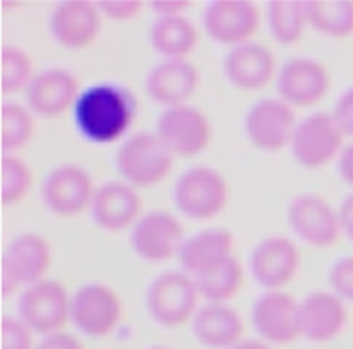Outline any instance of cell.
Returning a JSON list of instances; mask_svg holds the SVG:
<instances>
[{
    "mask_svg": "<svg viewBox=\"0 0 353 349\" xmlns=\"http://www.w3.org/2000/svg\"><path fill=\"white\" fill-rule=\"evenodd\" d=\"M138 102L131 90L119 83L102 81L90 86L73 106L79 132L94 143H112L134 124Z\"/></svg>",
    "mask_w": 353,
    "mask_h": 349,
    "instance_id": "6da1fadb",
    "label": "cell"
},
{
    "mask_svg": "<svg viewBox=\"0 0 353 349\" xmlns=\"http://www.w3.org/2000/svg\"><path fill=\"white\" fill-rule=\"evenodd\" d=\"M200 292L196 280L183 270H167L156 276L146 291L150 317L165 328H176L196 315Z\"/></svg>",
    "mask_w": 353,
    "mask_h": 349,
    "instance_id": "7a4b0ae2",
    "label": "cell"
},
{
    "mask_svg": "<svg viewBox=\"0 0 353 349\" xmlns=\"http://www.w3.org/2000/svg\"><path fill=\"white\" fill-rule=\"evenodd\" d=\"M123 179L134 188H152L171 172L174 154L157 134L139 132L124 141L116 156Z\"/></svg>",
    "mask_w": 353,
    "mask_h": 349,
    "instance_id": "3957f363",
    "label": "cell"
},
{
    "mask_svg": "<svg viewBox=\"0 0 353 349\" xmlns=\"http://www.w3.org/2000/svg\"><path fill=\"white\" fill-rule=\"evenodd\" d=\"M72 295L65 286L43 279L28 287L18 299V317L34 332L48 335L62 331L70 321Z\"/></svg>",
    "mask_w": 353,
    "mask_h": 349,
    "instance_id": "277c9868",
    "label": "cell"
},
{
    "mask_svg": "<svg viewBox=\"0 0 353 349\" xmlns=\"http://www.w3.org/2000/svg\"><path fill=\"white\" fill-rule=\"evenodd\" d=\"M229 199V185L223 175L211 167L186 170L174 186L178 210L190 219L207 221L218 215Z\"/></svg>",
    "mask_w": 353,
    "mask_h": 349,
    "instance_id": "5b68a950",
    "label": "cell"
},
{
    "mask_svg": "<svg viewBox=\"0 0 353 349\" xmlns=\"http://www.w3.org/2000/svg\"><path fill=\"white\" fill-rule=\"evenodd\" d=\"M121 316L119 294L103 283L83 284L72 295L70 321L85 337H108L117 328Z\"/></svg>",
    "mask_w": 353,
    "mask_h": 349,
    "instance_id": "8992f818",
    "label": "cell"
},
{
    "mask_svg": "<svg viewBox=\"0 0 353 349\" xmlns=\"http://www.w3.org/2000/svg\"><path fill=\"white\" fill-rule=\"evenodd\" d=\"M52 255L48 241L36 233L17 236L6 248L1 259V291L7 297L21 286L46 279Z\"/></svg>",
    "mask_w": 353,
    "mask_h": 349,
    "instance_id": "52a82bcc",
    "label": "cell"
},
{
    "mask_svg": "<svg viewBox=\"0 0 353 349\" xmlns=\"http://www.w3.org/2000/svg\"><path fill=\"white\" fill-rule=\"evenodd\" d=\"M343 137L332 114L312 113L295 127L290 143L292 157L307 170L323 167L341 152Z\"/></svg>",
    "mask_w": 353,
    "mask_h": 349,
    "instance_id": "ba28073f",
    "label": "cell"
},
{
    "mask_svg": "<svg viewBox=\"0 0 353 349\" xmlns=\"http://www.w3.org/2000/svg\"><path fill=\"white\" fill-rule=\"evenodd\" d=\"M251 323L268 343H292L301 338L299 302L283 290H266L252 303Z\"/></svg>",
    "mask_w": 353,
    "mask_h": 349,
    "instance_id": "9c48e42d",
    "label": "cell"
},
{
    "mask_svg": "<svg viewBox=\"0 0 353 349\" xmlns=\"http://www.w3.org/2000/svg\"><path fill=\"white\" fill-rule=\"evenodd\" d=\"M97 188L91 175L76 164L54 168L43 182L41 199L55 215L70 218L91 207Z\"/></svg>",
    "mask_w": 353,
    "mask_h": 349,
    "instance_id": "30bf717a",
    "label": "cell"
},
{
    "mask_svg": "<svg viewBox=\"0 0 353 349\" xmlns=\"http://www.w3.org/2000/svg\"><path fill=\"white\" fill-rule=\"evenodd\" d=\"M296 124L292 106L274 98L258 101L245 116L250 142L266 153H276L290 146Z\"/></svg>",
    "mask_w": 353,
    "mask_h": 349,
    "instance_id": "8fae6325",
    "label": "cell"
},
{
    "mask_svg": "<svg viewBox=\"0 0 353 349\" xmlns=\"http://www.w3.org/2000/svg\"><path fill=\"white\" fill-rule=\"evenodd\" d=\"M156 134L174 156H196L211 141V124L201 110L181 105L160 114Z\"/></svg>",
    "mask_w": 353,
    "mask_h": 349,
    "instance_id": "7c38bea8",
    "label": "cell"
},
{
    "mask_svg": "<svg viewBox=\"0 0 353 349\" xmlns=\"http://www.w3.org/2000/svg\"><path fill=\"white\" fill-rule=\"evenodd\" d=\"M287 219L292 232L314 248L331 247L342 232L338 211L310 193L299 195L290 203Z\"/></svg>",
    "mask_w": 353,
    "mask_h": 349,
    "instance_id": "4fadbf2b",
    "label": "cell"
},
{
    "mask_svg": "<svg viewBox=\"0 0 353 349\" xmlns=\"http://www.w3.org/2000/svg\"><path fill=\"white\" fill-rule=\"evenodd\" d=\"M183 241L182 225L165 211L142 215L131 232L132 250L139 258L152 263L164 262L178 255Z\"/></svg>",
    "mask_w": 353,
    "mask_h": 349,
    "instance_id": "5bb4252c",
    "label": "cell"
},
{
    "mask_svg": "<svg viewBox=\"0 0 353 349\" xmlns=\"http://www.w3.org/2000/svg\"><path fill=\"white\" fill-rule=\"evenodd\" d=\"M347 321L346 302L331 290L312 291L299 302L301 337L313 343H324L338 338Z\"/></svg>",
    "mask_w": 353,
    "mask_h": 349,
    "instance_id": "9a60e30c",
    "label": "cell"
},
{
    "mask_svg": "<svg viewBox=\"0 0 353 349\" xmlns=\"http://www.w3.org/2000/svg\"><path fill=\"white\" fill-rule=\"evenodd\" d=\"M259 11L248 0H216L204 11V29L219 44L240 46L255 36Z\"/></svg>",
    "mask_w": 353,
    "mask_h": 349,
    "instance_id": "2e32d148",
    "label": "cell"
},
{
    "mask_svg": "<svg viewBox=\"0 0 353 349\" xmlns=\"http://www.w3.org/2000/svg\"><path fill=\"white\" fill-rule=\"evenodd\" d=\"M301 255L295 243L284 236L259 241L251 252L250 268L255 281L265 290H281L299 269Z\"/></svg>",
    "mask_w": 353,
    "mask_h": 349,
    "instance_id": "e0dca14e",
    "label": "cell"
},
{
    "mask_svg": "<svg viewBox=\"0 0 353 349\" xmlns=\"http://www.w3.org/2000/svg\"><path fill=\"white\" fill-rule=\"evenodd\" d=\"M327 69L316 59L296 57L279 70L276 88L280 99L290 106L307 108L317 103L328 91Z\"/></svg>",
    "mask_w": 353,
    "mask_h": 349,
    "instance_id": "ac0fdd59",
    "label": "cell"
},
{
    "mask_svg": "<svg viewBox=\"0 0 353 349\" xmlns=\"http://www.w3.org/2000/svg\"><path fill=\"white\" fill-rule=\"evenodd\" d=\"M51 34L63 48L79 51L90 47L101 30L98 6L85 0L59 3L50 19Z\"/></svg>",
    "mask_w": 353,
    "mask_h": 349,
    "instance_id": "d6986e66",
    "label": "cell"
},
{
    "mask_svg": "<svg viewBox=\"0 0 353 349\" xmlns=\"http://www.w3.org/2000/svg\"><path fill=\"white\" fill-rule=\"evenodd\" d=\"M79 94V81L72 72L50 68L33 77L26 88V102L32 113L54 119L74 106Z\"/></svg>",
    "mask_w": 353,
    "mask_h": 349,
    "instance_id": "ffe728a7",
    "label": "cell"
},
{
    "mask_svg": "<svg viewBox=\"0 0 353 349\" xmlns=\"http://www.w3.org/2000/svg\"><path fill=\"white\" fill-rule=\"evenodd\" d=\"M90 208L98 228L121 232L132 228L141 218L142 199L127 182L109 181L97 188Z\"/></svg>",
    "mask_w": 353,
    "mask_h": 349,
    "instance_id": "44dd1931",
    "label": "cell"
},
{
    "mask_svg": "<svg viewBox=\"0 0 353 349\" xmlns=\"http://www.w3.org/2000/svg\"><path fill=\"white\" fill-rule=\"evenodd\" d=\"M196 66L186 59H165L157 63L146 77L148 95L165 109L188 105L199 87Z\"/></svg>",
    "mask_w": 353,
    "mask_h": 349,
    "instance_id": "7402d4cb",
    "label": "cell"
},
{
    "mask_svg": "<svg viewBox=\"0 0 353 349\" xmlns=\"http://www.w3.org/2000/svg\"><path fill=\"white\" fill-rule=\"evenodd\" d=\"M223 72L236 88L259 90L268 86L274 74V57L265 46L248 41L233 47L226 54Z\"/></svg>",
    "mask_w": 353,
    "mask_h": 349,
    "instance_id": "603a6c76",
    "label": "cell"
},
{
    "mask_svg": "<svg viewBox=\"0 0 353 349\" xmlns=\"http://www.w3.org/2000/svg\"><path fill=\"white\" fill-rule=\"evenodd\" d=\"M194 338L208 349H228L244 338V321L240 313L228 303H212L199 308L192 319Z\"/></svg>",
    "mask_w": 353,
    "mask_h": 349,
    "instance_id": "cb8c5ba5",
    "label": "cell"
},
{
    "mask_svg": "<svg viewBox=\"0 0 353 349\" xmlns=\"http://www.w3.org/2000/svg\"><path fill=\"white\" fill-rule=\"evenodd\" d=\"M233 255V236L226 229L201 230L185 239L178 258L182 270L193 279L212 270Z\"/></svg>",
    "mask_w": 353,
    "mask_h": 349,
    "instance_id": "d4e9b609",
    "label": "cell"
},
{
    "mask_svg": "<svg viewBox=\"0 0 353 349\" xmlns=\"http://www.w3.org/2000/svg\"><path fill=\"white\" fill-rule=\"evenodd\" d=\"M153 50L165 59H185L197 46L196 26L183 15L157 18L149 32Z\"/></svg>",
    "mask_w": 353,
    "mask_h": 349,
    "instance_id": "484cf974",
    "label": "cell"
},
{
    "mask_svg": "<svg viewBox=\"0 0 353 349\" xmlns=\"http://www.w3.org/2000/svg\"><path fill=\"white\" fill-rule=\"evenodd\" d=\"M307 23L319 33L343 39L353 34V1L310 0L306 1Z\"/></svg>",
    "mask_w": 353,
    "mask_h": 349,
    "instance_id": "4316f807",
    "label": "cell"
},
{
    "mask_svg": "<svg viewBox=\"0 0 353 349\" xmlns=\"http://www.w3.org/2000/svg\"><path fill=\"white\" fill-rule=\"evenodd\" d=\"M200 297L207 302L226 303L243 287L244 269L240 261L230 255L212 270L194 279Z\"/></svg>",
    "mask_w": 353,
    "mask_h": 349,
    "instance_id": "83f0119b",
    "label": "cell"
},
{
    "mask_svg": "<svg viewBox=\"0 0 353 349\" xmlns=\"http://www.w3.org/2000/svg\"><path fill=\"white\" fill-rule=\"evenodd\" d=\"M307 23L306 1L273 0L268 7V25L273 39L284 46L299 41Z\"/></svg>",
    "mask_w": 353,
    "mask_h": 349,
    "instance_id": "f1b7e54d",
    "label": "cell"
},
{
    "mask_svg": "<svg viewBox=\"0 0 353 349\" xmlns=\"http://www.w3.org/2000/svg\"><path fill=\"white\" fill-rule=\"evenodd\" d=\"M34 121L32 112L17 102H6L1 106V146L6 152L23 148L33 137Z\"/></svg>",
    "mask_w": 353,
    "mask_h": 349,
    "instance_id": "f546056e",
    "label": "cell"
},
{
    "mask_svg": "<svg viewBox=\"0 0 353 349\" xmlns=\"http://www.w3.org/2000/svg\"><path fill=\"white\" fill-rule=\"evenodd\" d=\"M34 66L32 58L15 46H4L1 50V91L4 95L28 88L32 83Z\"/></svg>",
    "mask_w": 353,
    "mask_h": 349,
    "instance_id": "4dcf8cb0",
    "label": "cell"
},
{
    "mask_svg": "<svg viewBox=\"0 0 353 349\" xmlns=\"http://www.w3.org/2000/svg\"><path fill=\"white\" fill-rule=\"evenodd\" d=\"M33 181L29 166L14 154L1 159V201L6 207L18 204L29 192Z\"/></svg>",
    "mask_w": 353,
    "mask_h": 349,
    "instance_id": "1f68e13d",
    "label": "cell"
},
{
    "mask_svg": "<svg viewBox=\"0 0 353 349\" xmlns=\"http://www.w3.org/2000/svg\"><path fill=\"white\" fill-rule=\"evenodd\" d=\"M33 335L34 332L19 317L1 319V349H36Z\"/></svg>",
    "mask_w": 353,
    "mask_h": 349,
    "instance_id": "d6a6232c",
    "label": "cell"
},
{
    "mask_svg": "<svg viewBox=\"0 0 353 349\" xmlns=\"http://www.w3.org/2000/svg\"><path fill=\"white\" fill-rule=\"evenodd\" d=\"M328 283L346 303H353V255L342 257L332 263L328 270Z\"/></svg>",
    "mask_w": 353,
    "mask_h": 349,
    "instance_id": "836d02e7",
    "label": "cell"
},
{
    "mask_svg": "<svg viewBox=\"0 0 353 349\" xmlns=\"http://www.w3.org/2000/svg\"><path fill=\"white\" fill-rule=\"evenodd\" d=\"M143 3L139 0H101L98 10L113 21L134 19L142 10Z\"/></svg>",
    "mask_w": 353,
    "mask_h": 349,
    "instance_id": "e575fe53",
    "label": "cell"
},
{
    "mask_svg": "<svg viewBox=\"0 0 353 349\" xmlns=\"http://www.w3.org/2000/svg\"><path fill=\"white\" fill-rule=\"evenodd\" d=\"M331 114L343 135L353 137V87L339 95Z\"/></svg>",
    "mask_w": 353,
    "mask_h": 349,
    "instance_id": "d590c367",
    "label": "cell"
},
{
    "mask_svg": "<svg viewBox=\"0 0 353 349\" xmlns=\"http://www.w3.org/2000/svg\"><path fill=\"white\" fill-rule=\"evenodd\" d=\"M36 349H85V348L80 341V338L62 330V331L41 337V339L37 342Z\"/></svg>",
    "mask_w": 353,
    "mask_h": 349,
    "instance_id": "8d00e7d4",
    "label": "cell"
},
{
    "mask_svg": "<svg viewBox=\"0 0 353 349\" xmlns=\"http://www.w3.org/2000/svg\"><path fill=\"white\" fill-rule=\"evenodd\" d=\"M189 6L190 3L186 0H154L150 3V8L157 18L181 17Z\"/></svg>",
    "mask_w": 353,
    "mask_h": 349,
    "instance_id": "74e56055",
    "label": "cell"
},
{
    "mask_svg": "<svg viewBox=\"0 0 353 349\" xmlns=\"http://www.w3.org/2000/svg\"><path fill=\"white\" fill-rule=\"evenodd\" d=\"M338 217L342 232L353 243V192L342 200L338 210Z\"/></svg>",
    "mask_w": 353,
    "mask_h": 349,
    "instance_id": "f35d334b",
    "label": "cell"
},
{
    "mask_svg": "<svg viewBox=\"0 0 353 349\" xmlns=\"http://www.w3.org/2000/svg\"><path fill=\"white\" fill-rule=\"evenodd\" d=\"M338 170L341 178L353 188V142L341 152Z\"/></svg>",
    "mask_w": 353,
    "mask_h": 349,
    "instance_id": "ab89813d",
    "label": "cell"
},
{
    "mask_svg": "<svg viewBox=\"0 0 353 349\" xmlns=\"http://www.w3.org/2000/svg\"><path fill=\"white\" fill-rule=\"evenodd\" d=\"M228 349H274V348L273 345L268 343L266 341L258 337V338H243Z\"/></svg>",
    "mask_w": 353,
    "mask_h": 349,
    "instance_id": "60d3db41",
    "label": "cell"
},
{
    "mask_svg": "<svg viewBox=\"0 0 353 349\" xmlns=\"http://www.w3.org/2000/svg\"><path fill=\"white\" fill-rule=\"evenodd\" d=\"M148 349H168V348H165V346H150Z\"/></svg>",
    "mask_w": 353,
    "mask_h": 349,
    "instance_id": "b9f144b4",
    "label": "cell"
}]
</instances>
